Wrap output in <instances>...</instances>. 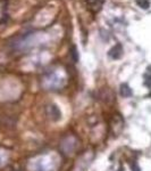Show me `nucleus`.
Segmentation results:
<instances>
[{
  "label": "nucleus",
  "mask_w": 151,
  "mask_h": 171,
  "mask_svg": "<svg viewBox=\"0 0 151 171\" xmlns=\"http://www.w3.org/2000/svg\"><path fill=\"white\" fill-rule=\"evenodd\" d=\"M69 52H70V57H72V60H73L75 63L78 62V49H76L75 46H73V47L70 48Z\"/></svg>",
  "instance_id": "obj_3"
},
{
  "label": "nucleus",
  "mask_w": 151,
  "mask_h": 171,
  "mask_svg": "<svg viewBox=\"0 0 151 171\" xmlns=\"http://www.w3.org/2000/svg\"><path fill=\"white\" fill-rule=\"evenodd\" d=\"M144 84L151 90V75H145L144 77Z\"/></svg>",
  "instance_id": "obj_4"
},
{
  "label": "nucleus",
  "mask_w": 151,
  "mask_h": 171,
  "mask_svg": "<svg viewBox=\"0 0 151 171\" xmlns=\"http://www.w3.org/2000/svg\"><path fill=\"white\" fill-rule=\"evenodd\" d=\"M123 47H122V45L120 43H117L115 47H112L110 50H109V56L111 57L112 60H120V57H122V55H123Z\"/></svg>",
  "instance_id": "obj_1"
},
{
  "label": "nucleus",
  "mask_w": 151,
  "mask_h": 171,
  "mask_svg": "<svg viewBox=\"0 0 151 171\" xmlns=\"http://www.w3.org/2000/svg\"><path fill=\"white\" fill-rule=\"evenodd\" d=\"M132 171H141V169L136 163H133L132 164Z\"/></svg>",
  "instance_id": "obj_6"
},
{
  "label": "nucleus",
  "mask_w": 151,
  "mask_h": 171,
  "mask_svg": "<svg viewBox=\"0 0 151 171\" xmlns=\"http://www.w3.org/2000/svg\"><path fill=\"white\" fill-rule=\"evenodd\" d=\"M137 4L140 5L142 8H144V9H147V8L149 7V1H148V0H139Z\"/></svg>",
  "instance_id": "obj_5"
},
{
  "label": "nucleus",
  "mask_w": 151,
  "mask_h": 171,
  "mask_svg": "<svg viewBox=\"0 0 151 171\" xmlns=\"http://www.w3.org/2000/svg\"><path fill=\"white\" fill-rule=\"evenodd\" d=\"M120 95L125 98L131 97V96H132V89H131L127 84H122V86H120Z\"/></svg>",
  "instance_id": "obj_2"
}]
</instances>
